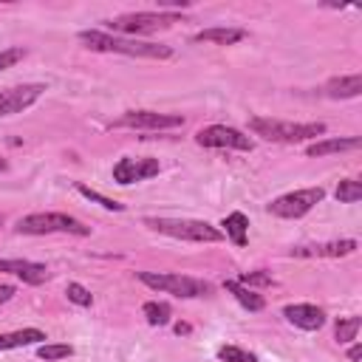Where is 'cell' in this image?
<instances>
[{"label": "cell", "mask_w": 362, "mask_h": 362, "mask_svg": "<svg viewBox=\"0 0 362 362\" xmlns=\"http://www.w3.org/2000/svg\"><path fill=\"white\" fill-rule=\"evenodd\" d=\"M79 40L90 48V51H102V54H124V57H141V59H170L173 48L170 45H156V42H139V40H127V37H113L107 31H79Z\"/></svg>", "instance_id": "1"}, {"label": "cell", "mask_w": 362, "mask_h": 362, "mask_svg": "<svg viewBox=\"0 0 362 362\" xmlns=\"http://www.w3.org/2000/svg\"><path fill=\"white\" fill-rule=\"evenodd\" d=\"M249 130H252L255 136L269 139V141L297 144V141L322 136V133H325V124H322V122H280V119L252 116V119H249Z\"/></svg>", "instance_id": "2"}, {"label": "cell", "mask_w": 362, "mask_h": 362, "mask_svg": "<svg viewBox=\"0 0 362 362\" xmlns=\"http://www.w3.org/2000/svg\"><path fill=\"white\" fill-rule=\"evenodd\" d=\"M144 226L153 232L178 238V240H195V243H218L223 240V232L206 221H189V218H144Z\"/></svg>", "instance_id": "3"}, {"label": "cell", "mask_w": 362, "mask_h": 362, "mask_svg": "<svg viewBox=\"0 0 362 362\" xmlns=\"http://www.w3.org/2000/svg\"><path fill=\"white\" fill-rule=\"evenodd\" d=\"M20 235H51V232H65V235H90V226H85L79 218L65 215V212H31L23 215L14 226Z\"/></svg>", "instance_id": "4"}, {"label": "cell", "mask_w": 362, "mask_h": 362, "mask_svg": "<svg viewBox=\"0 0 362 362\" xmlns=\"http://www.w3.org/2000/svg\"><path fill=\"white\" fill-rule=\"evenodd\" d=\"M139 280L156 291L181 297V300H192V297H209L212 286L206 280L198 277H187V274H173V272H139Z\"/></svg>", "instance_id": "5"}, {"label": "cell", "mask_w": 362, "mask_h": 362, "mask_svg": "<svg viewBox=\"0 0 362 362\" xmlns=\"http://www.w3.org/2000/svg\"><path fill=\"white\" fill-rule=\"evenodd\" d=\"M173 23H181L178 11H133V14H122L113 17L107 25L119 34H153L161 28H170Z\"/></svg>", "instance_id": "6"}, {"label": "cell", "mask_w": 362, "mask_h": 362, "mask_svg": "<svg viewBox=\"0 0 362 362\" xmlns=\"http://www.w3.org/2000/svg\"><path fill=\"white\" fill-rule=\"evenodd\" d=\"M322 198H325V189H322V187L294 189V192H286V195L274 198V201L269 204V212L277 215V218H303V215L311 212Z\"/></svg>", "instance_id": "7"}, {"label": "cell", "mask_w": 362, "mask_h": 362, "mask_svg": "<svg viewBox=\"0 0 362 362\" xmlns=\"http://www.w3.org/2000/svg\"><path fill=\"white\" fill-rule=\"evenodd\" d=\"M195 141L201 147H218V150H252L255 141L240 133L238 127H226V124H209V127H201L195 133Z\"/></svg>", "instance_id": "8"}, {"label": "cell", "mask_w": 362, "mask_h": 362, "mask_svg": "<svg viewBox=\"0 0 362 362\" xmlns=\"http://www.w3.org/2000/svg\"><path fill=\"white\" fill-rule=\"evenodd\" d=\"M116 127H133V130H170L181 127L184 119L178 113H158V110H127L116 122Z\"/></svg>", "instance_id": "9"}, {"label": "cell", "mask_w": 362, "mask_h": 362, "mask_svg": "<svg viewBox=\"0 0 362 362\" xmlns=\"http://www.w3.org/2000/svg\"><path fill=\"white\" fill-rule=\"evenodd\" d=\"M158 170H161L158 158H150V156H144V158H130V156H127V158H119V161L113 164V181L122 184V187H127V184L147 181V178L158 175Z\"/></svg>", "instance_id": "10"}, {"label": "cell", "mask_w": 362, "mask_h": 362, "mask_svg": "<svg viewBox=\"0 0 362 362\" xmlns=\"http://www.w3.org/2000/svg\"><path fill=\"white\" fill-rule=\"evenodd\" d=\"M42 90H45V85H40V82L14 85V88L0 90V116H14V113L31 107V105L42 96Z\"/></svg>", "instance_id": "11"}, {"label": "cell", "mask_w": 362, "mask_h": 362, "mask_svg": "<svg viewBox=\"0 0 362 362\" xmlns=\"http://www.w3.org/2000/svg\"><path fill=\"white\" fill-rule=\"evenodd\" d=\"M356 252V240L354 238H342V240H328V243H311V246H294L288 255L291 257H345Z\"/></svg>", "instance_id": "12"}, {"label": "cell", "mask_w": 362, "mask_h": 362, "mask_svg": "<svg viewBox=\"0 0 362 362\" xmlns=\"http://www.w3.org/2000/svg\"><path fill=\"white\" fill-rule=\"evenodd\" d=\"M283 317H286L291 325L303 328V331H320V328L325 325V311H322L320 305H314V303H294V305H286V308H283Z\"/></svg>", "instance_id": "13"}, {"label": "cell", "mask_w": 362, "mask_h": 362, "mask_svg": "<svg viewBox=\"0 0 362 362\" xmlns=\"http://www.w3.org/2000/svg\"><path fill=\"white\" fill-rule=\"evenodd\" d=\"M0 272H8V274H17L23 283H31V286H40L48 280V269L42 263H31V260H23V257H14V260H0Z\"/></svg>", "instance_id": "14"}, {"label": "cell", "mask_w": 362, "mask_h": 362, "mask_svg": "<svg viewBox=\"0 0 362 362\" xmlns=\"http://www.w3.org/2000/svg\"><path fill=\"white\" fill-rule=\"evenodd\" d=\"M362 93V76L348 74V76H334L325 82V96L331 99H354Z\"/></svg>", "instance_id": "15"}, {"label": "cell", "mask_w": 362, "mask_h": 362, "mask_svg": "<svg viewBox=\"0 0 362 362\" xmlns=\"http://www.w3.org/2000/svg\"><path fill=\"white\" fill-rule=\"evenodd\" d=\"M359 139L356 136H339V139H322V141H314L308 144V156L311 158H320V156H328V153H345V150H359Z\"/></svg>", "instance_id": "16"}, {"label": "cell", "mask_w": 362, "mask_h": 362, "mask_svg": "<svg viewBox=\"0 0 362 362\" xmlns=\"http://www.w3.org/2000/svg\"><path fill=\"white\" fill-rule=\"evenodd\" d=\"M246 37L243 28H232V25H212L195 34V42H218V45H235Z\"/></svg>", "instance_id": "17"}, {"label": "cell", "mask_w": 362, "mask_h": 362, "mask_svg": "<svg viewBox=\"0 0 362 362\" xmlns=\"http://www.w3.org/2000/svg\"><path fill=\"white\" fill-rule=\"evenodd\" d=\"M221 226H223L221 232H223L235 246H246V240H249V218H246L243 212H229Z\"/></svg>", "instance_id": "18"}, {"label": "cell", "mask_w": 362, "mask_h": 362, "mask_svg": "<svg viewBox=\"0 0 362 362\" xmlns=\"http://www.w3.org/2000/svg\"><path fill=\"white\" fill-rule=\"evenodd\" d=\"M223 288L243 305V308H249V311H263L266 308V300L257 294V291H252V288H246V286H240L238 280H223Z\"/></svg>", "instance_id": "19"}, {"label": "cell", "mask_w": 362, "mask_h": 362, "mask_svg": "<svg viewBox=\"0 0 362 362\" xmlns=\"http://www.w3.org/2000/svg\"><path fill=\"white\" fill-rule=\"evenodd\" d=\"M42 339H45V331H40V328H20V331H11V334H0V351L34 345V342H42Z\"/></svg>", "instance_id": "20"}, {"label": "cell", "mask_w": 362, "mask_h": 362, "mask_svg": "<svg viewBox=\"0 0 362 362\" xmlns=\"http://www.w3.org/2000/svg\"><path fill=\"white\" fill-rule=\"evenodd\" d=\"M144 317H147V322L150 325H167L170 322V317H173V308L167 305V303H158V300H150V303H144Z\"/></svg>", "instance_id": "21"}, {"label": "cell", "mask_w": 362, "mask_h": 362, "mask_svg": "<svg viewBox=\"0 0 362 362\" xmlns=\"http://www.w3.org/2000/svg\"><path fill=\"white\" fill-rule=\"evenodd\" d=\"M337 201H342V204H356L359 198H362V184L356 181V178H342L339 184H337Z\"/></svg>", "instance_id": "22"}, {"label": "cell", "mask_w": 362, "mask_h": 362, "mask_svg": "<svg viewBox=\"0 0 362 362\" xmlns=\"http://www.w3.org/2000/svg\"><path fill=\"white\" fill-rule=\"evenodd\" d=\"M76 192H79V195H85L88 201H96L99 206H105V209H110V212H122V209H124V204H119V201H113V198H107V195H102V192L90 189L88 184H76Z\"/></svg>", "instance_id": "23"}, {"label": "cell", "mask_w": 362, "mask_h": 362, "mask_svg": "<svg viewBox=\"0 0 362 362\" xmlns=\"http://www.w3.org/2000/svg\"><path fill=\"white\" fill-rule=\"evenodd\" d=\"M359 325H362V320L359 317H339L337 320V342H351V339H356V334H359Z\"/></svg>", "instance_id": "24"}, {"label": "cell", "mask_w": 362, "mask_h": 362, "mask_svg": "<svg viewBox=\"0 0 362 362\" xmlns=\"http://www.w3.org/2000/svg\"><path fill=\"white\" fill-rule=\"evenodd\" d=\"M218 359L221 362H257V356L240 345H223L218 348Z\"/></svg>", "instance_id": "25"}, {"label": "cell", "mask_w": 362, "mask_h": 362, "mask_svg": "<svg viewBox=\"0 0 362 362\" xmlns=\"http://www.w3.org/2000/svg\"><path fill=\"white\" fill-rule=\"evenodd\" d=\"M71 354H74V348H71V345H65V342H54V345H40V348H37V356H40V359H45V362L65 359V356H71Z\"/></svg>", "instance_id": "26"}, {"label": "cell", "mask_w": 362, "mask_h": 362, "mask_svg": "<svg viewBox=\"0 0 362 362\" xmlns=\"http://www.w3.org/2000/svg\"><path fill=\"white\" fill-rule=\"evenodd\" d=\"M65 294H68V300H71L74 305H82V308H88V305L93 303V294H90V291H88L82 283H68Z\"/></svg>", "instance_id": "27"}, {"label": "cell", "mask_w": 362, "mask_h": 362, "mask_svg": "<svg viewBox=\"0 0 362 362\" xmlns=\"http://www.w3.org/2000/svg\"><path fill=\"white\" fill-rule=\"evenodd\" d=\"M238 283H240V286H246V288H252V286H272V283H274V277H272L269 272L257 269V272H243V274L238 277Z\"/></svg>", "instance_id": "28"}, {"label": "cell", "mask_w": 362, "mask_h": 362, "mask_svg": "<svg viewBox=\"0 0 362 362\" xmlns=\"http://www.w3.org/2000/svg\"><path fill=\"white\" fill-rule=\"evenodd\" d=\"M23 57H25V51H23V48H3V51H0V71H6V68H11V65H17Z\"/></svg>", "instance_id": "29"}, {"label": "cell", "mask_w": 362, "mask_h": 362, "mask_svg": "<svg viewBox=\"0 0 362 362\" xmlns=\"http://www.w3.org/2000/svg\"><path fill=\"white\" fill-rule=\"evenodd\" d=\"M187 8V0H161V8Z\"/></svg>", "instance_id": "30"}, {"label": "cell", "mask_w": 362, "mask_h": 362, "mask_svg": "<svg viewBox=\"0 0 362 362\" xmlns=\"http://www.w3.org/2000/svg\"><path fill=\"white\" fill-rule=\"evenodd\" d=\"M11 297H14V286H0V303H6Z\"/></svg>", "instance_id": "31"}, {"label": "cell", "mask_w": 362, "mask_h": 362, "mask_svg": "<svg viewBox=\"0 0 362 362\" xmlns=\"http://www.w3.org/2000/svg\"><path fill=\"white\" fill-rule=\"evenodd\" d=\"M359 356H362V348H359V345H351V348H348V359H354V362H356Z\"/></svg>", "instance_id": "32"}, {"label": "cell", "mask_w": 362, "mask_h": 362, "mask_svg": "<svg viewBox=\"0 0 362 362\" xmlns=\"http://www.w3.org/2000/svg\"><path fill=\"white\" fill-rule=\"evenodd\" d=\"M189 331H192V328H189L187 322H178V325H175V334H189Z\"/></svg>", "instance_id": "33"}, {"label": "cell", "mask_w": 362, "mask_h": 362, "mask_svg": "<svg viewBox=\"0 0 362 362\" xmlns=\"http://www.w3.org/2000/svg\"><path fill=\"white\" fill-rule=\"evenodd\" d=\"M6 167H8V164H6V158H0V173H3Z\"/></svg>", "instance_id": "34"}]
</instances>
